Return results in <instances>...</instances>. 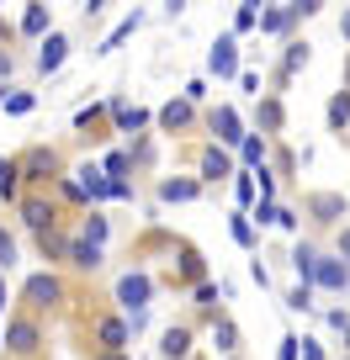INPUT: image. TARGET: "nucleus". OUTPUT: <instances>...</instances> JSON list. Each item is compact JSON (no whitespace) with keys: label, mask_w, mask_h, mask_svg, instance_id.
<instances>
[{"label":"nucleus","mask_w":350,"mask_h":360,"mask_svg":"<svg viewBox=\"0 0 350 360\" xmlns=\"http://www.w3.org/2000/svg\"><path fill=\"white\" fill-rule=\"evenodd\" d=\"M149 297H154L149 270H127L123 281H117V302L127 307V318H144V313H149Z\"/></svg>","instance_id":"1"},{"label":"nucleus","mask_w":350,"mask_h":360,"mask_svg":"<svg viewBox=\"0 0 350 360\" xmlns=\"http://www.w3.org/2000/svg\"><path fill=\"white\" fill-rule=\"evenodd\" d=\"M22 297H27L32 307H54V302H64V281H58L54 270H37V276H27Z\"/></svg>","instance_id":"2"},{"label":"nucleus","mask_w":350,"mask_h":360,"mask_svg":"<svg viewBox=\"0 0 350 360\" xmlns=\"http://www.w3.org/2000/svg\"><path fill=\"white\" fill-rule=\"evenodd\" d=\"M313 286H318V292H345V286H350V265L339 255H318Z\"/></svg>","instance_id":"3"},{"label":"nucleus","mask_w":350,"mask_h":360,"mask_svg":"<svg viewBox=\"0 0 350 360\" xmlns=\"http://www.w3.org/2000/svg\"><path fill=\"white\" fill-rule=\"evenodd\" d=\"M37 345H43V334H37L32 318H11V323H6V349H11V355H32Z\"/></svg>","instance_id":"4"},{"label":"nucleus","mask_w":350,"mask_h":360,"mask_svg":"<svg viewBox=\"0 0 350 360\" xmlns=\"http://www.w3.org/2000/svg\"><path fill=\"white\" fill-rule=\"evenodd\" d=\"M207 69H213L218 79L239 75V37H234V32H228V37H218V43H213V53H207Z\"/></svg>","instance_id":"5"},{"label":"nucleus","mask_w":350,"mask_h":360,"mask_svg":"<svg viewBox=\"0 0 350 360\" xmlns=\"http://www.w3.org/2000/svg\"><path fill=\"white\" fill-rule=\"evenodd\" d=\"M64 58H69V37H64V32H48L43 48H37V75H58V69H64Z\"/></svg>","instance_id":"6"},{"label":"nucleus","mask_w":350,"mask_h":360,"mask_svg":"<svg viewBox=\"0 0 350 360\" xmlns=\"http://www.w3.org/2000/svg\"><path fill=\"white\" fill-rule=\"evenodd\" d=\"M213 133H218V143H228V148L244 143V122H239L234 106H218V112H213Z\"/></svg>","instance_id":"7"},{"label":"nucleus","mask_w":350,"mask_h":360,"mask_svg":"<svg viewBox=\"0 0 350 360\" xmlns=\"http://www.w3.org/2000/svg\"><path fill=\"white\" fill-rule=\"evenodd\" d=\"M22 223L37 228V233H54V207H48L43 196H27L22 202Z\"/></svg>","instance_id":"8"},{"label":"nucleus","mask_w":350,"mask_h":360,"mask_svg":"<svg viewBox=\"0 0 350 360\" xmlns=\"http://www.w3.org/2000/svg\"><path fill=\"white\" fill-rule=\"evenodd\" d=\"M16 169H22V180H48L54 175V148H32L27 159H16Z\"/></svg>","instance_id":"9"},{"label":"nucleus","mask_w":350,"mask_h":360,"mask_svg":"<svg viewBox=\"0 0 350 360\" xmlns=\"http://www.w3.org/2000/svg\"><path fill=\"white\" fill-rule=\"evenodd\" d=\"M159 355H165V360H186V355H192V328H181V323L165 328V339H159Z\"/></svg>","instance_id":"10"},{"label":"nucleus","mask_w":350,"mask_h":360,"mask_svg":"<svg viewBox=\"0 0 350 360\" xmlns=\"http://www.w3.org/2000/svg\"><path fill=\"white\" fill-rule=\"evenodd\" d=\"M196 191H202V186H196V180H175V175H165L159 180V202H196Z\"/></svg>","instance_id":"11"},{"label":"nucleus","mask_w":350,"mask_h":360,"mask_svg":"<svg viewBox=\"0 0 350 360\" xmlns=\"http://www.w3.org/2000/svg\"><path fill=\"white\" fill-rule=\"evenodd\" d=\"M96 339H101L106 349H127V339H133V328H127L123 318H101V323H96Z\"/></svg>","instance_id":"12"},{"label":"nucleus","mask_w":350,"mask_h":360,"mask_svg":"<svg viewBox=\"0 0 350 360\" xmlns=\"http://www.w3.org/2000/svg\"><path fill=\"white\" fill-rule=\"evenodd\" d=\"M101 249H96V244H85V238H69V265H75V270H101Z\"/></svg>","instance_id":"13"},{"label":"nucleus","mask_w":350,"mask_h":360,"mask_svg":"<svg viewBox=\"0 0 350 360\" xmlns=\"http://www.w3.org/2000/svg\"><path fill=\"white\" fill-rule=\"evenodd\" d=\"M239 159H244L249 175H255V169H265V138H260V133H244V143H239Z\"/></svg>","instance_id":"14"},{"label":"nucleus","mask_w":350,"mask_h":360,"mask_svg":"<svg viewBox=\"0 0 350 360\" xmlns=\"http://www.w3.org/2000/svg\"><path fill=\"white\" fill-rule=\"evenodd\" d=\"M234 175V159L223 154V148H207L202 154V180H228Z\"/></svg>","instance_id":"15"},{"label":"nucleus","mask_w":350,"mask_h":360,"mask_svg":"<svg viewBox=\"0 0 350 360\" xmlns=\"http://www.w3.org/2000/svg\"><path fill=\"white\" fill-rule=\"evenodd\" d=\"M112 117H117V127H123V133L149 127V112H144V106H127V101H112Z\"/></svg>","instance_id":"16"},{"label":"nucleus","mask_w":350,"mask_h":360,"mask_svg":"<svg viewBox=\"0 0 350 360\" xmlns=\"http://www.w3.org/2000/svg\"><path fill=\"white\" fill-rule=\"evenodd\" d=\"M22 32H27V37H48V32H54V16H48V6H27Z\"/></svg>","instance_id":"17"},{"label":"nucleus","mask_w":350,"mask_h":360,"mask_svg":"<svg viewBox=\"0 0 350 360\" xmlns=\"http://www.w3.org/2000/svg\"><path fill=\"white\" fill-rule=\"evenodd\" d=\"M292 270L303 276L308 286H313V270H318V249H313V244H292Z\"/></svg>","instance_id":"18"},{"label":"nucleus","mask_w":350,"mask_h":360,"mask_svg":"<svg viewBox=\"0 0 350 360\" xmlns=\"http://www.w3.org/2000/svg\"><path fill=\"white\" fill-rule=\"evenodd\" d=\"M192 122V101H170V106H159V127H170V133H175V127H186Z\"/></svg>","instance_id":"19"},{"label":"nucleus","mask_w":350,"mask_h":360,"mask_svg":"<svg viewBox=\"0 0 350 360\" xmlns=\"http://www.w3.org/2000/svg\"><path fill=\"white\" fill-rule=\"evenodd\" d=\"M345 122H350V90H335V96H329V127L345 133Z\"/></svg>","instance_id":"20"},{"label":"nucleus","mask_w":350,"mask_h":360,"mask_svg":"<svg viewBox=\"0 0 350 360\" xmlns=\"http://www.w3.org/2000/svg\"><path fill=\"white\" fill-rule=\"evenodd\" d=\"M213 345L223 349V355H234V349H239V328H234V318H218V323H213Z\"/></svg>","instance_id":"21"},{"label":"nucleus","mask_w":350,"mask_h":360,"mask_svg":"<svg viewBox=\"0 0 350 360\" xmlns=\"http://www.w3.org/2000/svg\"><path fill=\"white\" fill-rule=\"evenodd\" d=\"M287 307H292V313H313V307H318V302H313V286L297 281L292 292H287Z\"/></svg>","instance_id":"22"},{"label":"nucleus","mask_w":350,"mask_h":360,"mask_svg":"<svg viewBox=\"0 0 350 360\" xmlns=\"http://www.w3.org/2000/svg\"><path fill=\"white\" fill-rule=\"evenodd\" d=\"M16 186H22V169H16V159H0V196L11 202V196H16Z\"/></svg>","instance_id":"23"},{"label":"nucleus","mask_w":350,"mask_h":360,"mask_svg":"<svg viewBox=\"0 0 350 360\" xmlns=\"http://www.w3.org/2000/svg\"><path fill=\"white\" fill-rule=\"evenodd\" d=\"M80 238L101 249V244H106V217H101V212H91V217H85V228H80Z\"/></svg>","instance_id":"24"},{"label":"nucleus","mask_w":350,"mask_h":360,"mask_svg":"<svg viewBox=\"0 0 350 360\" xmlns=\"http://www.w3.org/2000/svg\"><path fill=\"white\" fill-rule=\"evenodd\" d=\"M228 233H234V244H244V249H255V223H249L244 212H234V223H228Z\"/></svg>","instance_id":"25"},{"label":"nucleus","mask_w":350,"mask_h":360,"mask_svg":"<svg viewBox=\"0 0 350 360\" xmlns=\"http://www.w3.org/2000/svg\"><path fill=\"white\" fill-rule=\"evenodd\" d=\"M313 212L324 217V223H335V217L345 212V196H313Z\"/></svg>","instance_id":"26"},{"label":"nucleus","mask_w":350,"mask_h":360,"mask_svg":"<svg viewBox=\"0 0 350 360\" xmlns=\"http://www.w3.org/2000/svg\"><path fill=\"white\" fill-rule=\"evenodd\" d=\"M260 27V6H239L234 11V32H255Z\"/></svg>","instance_id":"27"},{"label":"nucleus","mask_w":350,"mask_h":360,"mask_svg":"<svg viewBox=\"0 0 350 360\" xmlns=\"http://www.w3.org/2000/svg\"><path fill=\"white\" fill-rule=\"evenodd\" d=\"M133 32H138V11L127 16V22H117V32H112V37H106V43H101V53H112V48L123 43V37H133Z\"/></svg>","instance_id":"28"},{"label":"nucleus","mask_w":350,"mask_h":360,"mask_svg":"<svg viewBox=\"0 0 350 360\" xmlns=\"http://www.w3.org/2000/svg\"><path fill=\"white\" fill-rule=\"evenodd\" d=\"M292 11H260V32H287Z\"/></svg>","instance_id":"29"},{"label":"nucleus","mask_w":350,"mask_h":360,"mask_svg":"<svg viewBox=\"0 0 350 360\" xmlns=\"http://www.w3.org/2000/svg\"><path fill=\"white\" fill-rule=\"evenodd\" d=\"M32 112V96H27V90H11V96H6V117H27Z\"/></svg>","instance_id":"30"},{"label":"nucleus","mask_w":350,"mask_h":360,"mask_svg":"<svg viewBox=\"0 0 350 360\" xmlns=\"http://www.w3.org/2000/svg\"><path fill=\"white\" fill-rule=\"evenodd\" d=\"M234 196L239 202H255V175L249 169H234Z\"/></svg>","instance_id":"31"},{"label":"nucleus","mask_w":350,"mask_h":360,"mask_svg":"<svg viewBox=\"0 0 350 360\" xmlns=\"http://www.w3.org/2000/svg\"><path fill=\"white\" fill-rule=\"evenodd\" d=\"M303 64H308V43H292V48H287V58H282V69H287V75H297Z\"/></svg>","instance_id":"32"},{"label":"nucleus","mask_w":350,"mask_h":360,"mask_svg":"<svg viewBox=\"0 0 350 360\" xmlns=\"http://www.w3.org/2000/svg\"><path fill=\"white\" fill-rule=\"evenodd\" d=\"M303 355V339L297 334H282V345H276V360H297Z\"/></svg>","instance_id":"33"},{"label":"nucleus","mask_w":350,"mask_h":360,"mask_svg":"<svg viewBox=\"0 0 350 360\" xmlns=\"http://www.w3.org/2000/svg\"><path fill=\"white\" fill-rule=\"evenodd\" d=\"M101 169H106V180H123V175H127V154H117V148H112Z\"/></svg>","instance_id":"34"},{"label":"nucleus","mask_w":350,"mask_h":360,"mask_svg":"<svg viewBox=\"0 0 350 360\" xmlns=\"http://www.w3.org/2000/svg\"><path fill=\"white\" fill-rule=\"evenodd\" d=\"M11 265H16V238L0 228V270H11Z\"/></svg>","instance_id":"35"},{"label":"nucleus","mask_w":350,"mask_h":360,"mask_svg":"<svg viewBox=\"0 0 350 360\" xmlns=\"http://www.w3.org/2000/svg\"><path fill=\"white\" fill-rule=\"evenodd\" d=\"M218 297H223V286H213V281L196 286V302H202V307H218Z\"/></svg>","instance_id":"36"},{"label":"nucleus","mask_w":350,"mask_h":360,"mask_svg":"<svg viewBox=\"0 0 350 360\" xmlns=\"http://www.w3.org/2000/svg\"><path fill=\"white\" fill-rule=\"evenodd\" d=\"M249 217H260V223H282V207H276V202H260Z\"/></svg>","instance_id":"37"},{"label":"nucleus","mask_w":350,"mask_h":360,"mask_svg":"<svg viewBox=\"0 0 350 360\" xmlns=\"http://www.w3.org/2000/svg\"><path fill=\"white\" fill-rule=\"evenodd\" d=\"M181 276H186V281H196V286H202V259H196V255H186V259H181Z\"/></svg>","instance_id":"38"},{"label":"nucleus","mask_w":350,"mask_h":360,"mask_svg":"<svg viewBox=\"0 0 350 360\" xmlns=\"http://www.w3.org/2000/svg\"><path fill=\"white\" fill-rule=\"evenodd\" d=\"M260 122H265V127H282V106L265 101V106H260Z\"/></svg>","instance_id":"39"},{"label":"nucleus","mask_w":350,"mask_h":360,"mask_svg":"<svg viewBox=\"0 0 350 360\" xmlns=\"http://www.w3.org/2000/svg\"><path fill=\"white\" fill-rule=\"evenodd\" d=\"M202 96H207V79H186V101L196 106V101H202Z\"/></svg>","instance_id":"40"},{"label":"nucleus","mask_w":350,"mask_h":360,"mask_svg":"<svg viewBox=\"0 0 350 360\" xmlns=\"http://www.w3.org/2000/svg\"><path fill=\"white\" fill-rule=\"evenodd\" d=\"M329 328H339V334L350 328V313H345V307H329Z\"/></svg>","instance_id":"41"},{"label":"nucleus","mask_w":350,"mask_h":360,"mask_svg":"<svg viewBox=\"0 0 350 360\" xmlns=\"http://www.w3.org/2000/svg\"><path fill=\"white\" fill-rule=\"evenodd\" d=\"M303 360H324V349H318V339H303Z\"/></svg>","instance_id":"42"},{"label":"nucleus","mask_w":350,"mask_h":360,"mask_svg":"<svg viewBox=\"0 0 350 360\" xmlns=\"http://www.w3.org/2000/svg\"><path fill=\"white\" fill-rule=\"evenodd\" d=\"M339 259L350 265V228H339Z\"/></svg>","instance_id":"43"},{"label":"nucleus","mask_w":350,"mask_h":360,"mask_svg":"<svg viewBox=\"0 0 350 360\" xmlns=\"http://www.w3.org/2000/svg\"><path fill=\"white\" fill-rule=\"evenodd\" d=\"M0 79H11V53L0 48Z\"/></svg>","instance_id":"44"},{"label":"nucleus","mask_w":350,"mask_h":360,"mask_svg":"<svg viewBox=\"0 0 350 360\" xmlns=\"http://www.w3.org/2000/svg\"><path fill=\"white\" fill-rule=\"evenodd\" d=\"M101 360H133V355H123V349H101Z\"/></svg>","instance_id":"45"},{"label":"nucleus","mask_w":350,"mask_h":360,"mask_svg":"<svg viewBox=\"0 0 350 360\" xmlns=\"http://www.w3.org/2000/svg\"><path fill=\"white\" fill-rule=\"evenodd\" d=\"M339 32H345V37H350V11H345V22H339Z\"/></svg>","instance_id":"46"},{"label":"nucleus","mask_w":350,"mask_h":360,"mask_svg":"<svg viewBox=\"0 0 350 360\" xmlns=\"http://www.w3.org/2000/svg\"><path fill=\"white\" fill-rule=\"evenodd\" d=\"M0 307H6V281H0Z\"/></svg>","instance_id":"47"},{"label":"nucleus","mask_w":350,"mask_h":360,"mask_svg":"<svg viewBox=\"0 0 350 360\" xmlns=\"http://www.w3.org/2000/svg\"><path fill=\"white\" fill-rule=\"evenodd\" d=\"M0 106H6V85H0Z\"/></svg>","instance_id":"48"},{"label":"nucleus","mask_w":350,"mask_h":360,"mask_svg":"<svg viewBox=\"0 0 350 360\" xmlns=\"http://www.w3.org/2000/svg\"><path fill=\"white\" fill-rule=\"evenodd\" d=\"M345 349H350V328H345Z\"/></svg>","instance_id":"49"}]
</instances>
